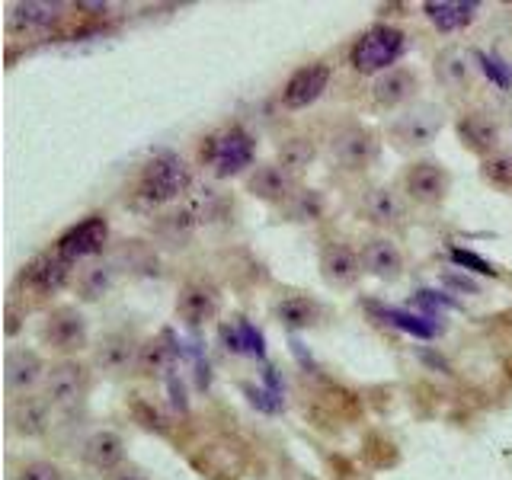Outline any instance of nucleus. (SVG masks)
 <instances>
[{
	"label": "nucleus",
	"instance_id": "1",
	"mask_svg": "<svg viewBox=\"0 0 512 480\" xmlns=\"http://www.w3.org/2000/svg\"><path fill=\"white\" fill-rule=\"evenodd\" d=\"M189 183H192L189 167L176 154L164 151V154H157L151 164L141 170L135 196H138L141 205L157 208V205H167L173 199H180L183 192L189 189Z\"/></svg>",
	"mask_w": 512,
	"mask_h": 480
},
{
	"label": "nucleus",
	"instance_id": "2",
	"mask_svg": "<svg viewBox=\"0 0 512 480\" xmlns=\"http://www.w3.org/2000/svg\"><path fill=\"white\" fill-rule=\"evenodd\" d=\"M404 52H407L404 32H400L397 26L381 23V26H372V29L362 32L359 42L352 45L349 61L359 74H384L404 58Z\"/></svg>",
	"mask_w": 512,
	"mask_h": 480
},
{
	"label": "nucleus",
	"instance_id": "3",
	"mask_svg": "<svg viewBox=\"0 0 512 480\" xmlns=\"http://www.w3.org/2000/svg\"><path fill=\"white\" fill-rule=\"evenodd\" d=\"M256 141L244 132V128H224V132L212 135L202 144V160L215 170V176H234L253 164Z\"/></svg>",
	"mask_w": 512,
	"mask_h": 480
},
{
	"label": "nucleus",
	"instance_id": "4",
	"mask_svg": "<svg viewBox=\"0 0 512 480\" xmlns=\"http://www.w3.org/2000/svg\"><path fill=\"white\" fill-rule=\"evenodd\" d=\"M90 384H93V375H90V368L84 362L64 359V362L48 368L45 397H48V404H52V407L71 410L77 404H84V397L90 394Z\"/></svg>",
	"mask_w": 512,
	"mask_h": 480
},
{
	"label": "nucleus",
	"instance_id": "5",
	"mask_svg": "<svg viewBox=\"0 0 512 480\" xmlns=\"http://www.w3.org/2000/svg\"><path fill=\"white\" fill-rule=\"evenodd\" d=\"M71 269L74 263L64 260V256L55 250V253H42L36 260H29L20 272V285L32 295H55L61 292L64 285L71 279Z\"/></svg>",
	"mask_w": 512,
	"mask_h": 480
},
{
	"label": "nucleus",
	"instance_id": "6",
	"mask_svg": "<svg viewBox=\"0 0 512 480\" xmlns=\"http://www.w3.org/2000/svg\"><path fill=\"white\" fill-rule=\"evenodd\" d=\"M221 311V292L218 285L208 279H192L176 295V314H180L189 327H202L208 320H215Z\"/></svg>",
	"mask_w": 512,
	"mask_h": 480
},
{
	"label": "nucleus",
	"instance_id": "7",
	"mask_svg": "<svg viewBox=\"0 0 512 480\" xmlns=\"http://www.w3.org/2000/svg\"><path fill=\"white\" fill-rule=\"evenodd\" d=\"M333 157L346 170H365L378 160V135L365 125H346L333 135Z\"/></svg>",
	"mask_w": 512,
	"mask_h": 480
},
{
	"label": "nucleus",
	"instance_id": "8",
	"mask_svg": "<svg viewBox=\"0 0 512 480\" xmlns=\"http://www.w3.org/2000/svg\"><path fill=\"white\" fill-rule=\"evenodd\" d=\"M42 340L55 352H80L87 346V320L77 308H55L42 324Z\"/></svg>",
	"mask_w": 512,
	"mask_h": 480
},
{
	"label": "nucleus",
	"instance_id": "9",
	"mask_svg": "<svg viewBox=\"0 0 512 480\" xmlns=\"http://www.w3.org/2000/svg\"><path fill=\"white\" fill-rule=\"evenodd\" d=\"M138 356H141V343L135 340V333L132 330H112L103 336L100 343H96L93 362L106 375H125L128 368H138Z\"/></svg>",
	"mask_w": 512,
	"mask_h": 480
},
{
	"label": "nucleus",
	"instance_id": "10",
	"mask_svg": "<svg viewBox=\"0 0 512 480\" xmlns=\"http://www.w3.org/2000/svg\"><path fill=\"white\" fill-rule=\"evenodd\" d=\"M330 64L324 61H314V64H304V68H298L292 77H288V84L282 90V103L288 109H308L311 103H317L320 96H324V90L330 87Z\"/></svg>",
	"mask_w": 512,
	"mask_h": 480
},
{
	"label": "nucleus",
	"instance_id": "11",
	"mask_svg": "<svg viewBox=\"0 0 512 480\" xmlns=\"http://www.w3.org/2000/svg\"><path fill=\"white\" fill-rule=\"evenodd\" d=\"M106 237H109V224L103 215H90L84 218L80 224H74L71 231H64L58 237V253L64 256V260H84V256H93V253H100L106 247Z\"/></svg>",
	"mask_w": 512,
	"mask_h": 480
},
{
	"label": "nucleus",
	"instance_id": "12",
	"mask_svg": "<svg viewBox=\"0 0 512 480\" xmlns=\"http://www.w3.org/2000/svg\"><path fill=\"white\" fill-rule=\"evenodd\" d=\"M407 196L420 205H436L445 199L448 186H452V176L439 164V160H420L407 170Z\"/></svg>",
	"mask_w": 512,
	"mask_h": 480
},
{
	"label": "nucleus",
	"instance_id": "13",
	"mask_svg": "<svg viewBox=\"0 0 512 480\" xmlns=\"http://www.w3.org/2000/svg\"><path fill=\"white\" fill-rule=\"evenodd\" d=\"M192 464L212 480H237V474L244 471V464H247V455L240 445L218 439L212 445H205L199 455H192Z\"/></svg>",
	"mask_w": 512,
	"mask_h": 480
},
{
	"label": "nucleus",
	"instance_id": "14",
	"mask_svg": "<svg viewBox=\"0 0 512 480\" xmlns=\"http://www.w3.org/2000/svg\"><path fill=\"white\" fill-rule=\"evenodd\" d=\"M362 269H365L362 256L349 244H343V240H330V244H324V250H320V272H324L327 285L333 288H349L362 276Z\"/></svg>",
	"mask_w": 512,
	"mask_h": 480
},
{
	"label": "nucleus",
	"instance_id": "15",
	"mask_svg": "<svg viewBox=\"0 0 512 480\" xmlns=\"http://www.w3.org/2000/svg\"><path fill=\"white\" fill-rule=\"evenodd\" d=\"M176 356H183V343L176 340L173 330H160L157 336L141 343V356H138V375L144 378H160L167 375Z\"/></svg>",
	"mask_w": 512,
	"mask_h": 480
},
{
	"label": "nucleus",
	"instance_id": "16",
	"mask_svg": "<svg viewBox=\"0 0 512 480\" xmlns=\"http://www.w3.org/2000/svg\"><path fill=\"white\" fill-rule=\"evenodd\" d=\"M442 128V109L439 106H413L407 116H400L391 125V135L404 144H429Z\"/></svg>",
	"mask_w": 512,
	"mask_h": 480
},
{
	"label": "nucleus",
	"instance_id": "17",
	"mask_svg": "<svg viewBox=\"0 0 512 480\" xmlns=\"http://www.w3.org/2000/svg\"><path fill=\"white\" fill-rule=\"evenodd\" d=\"M64 4H48V0H23L13 4L7 23L13 32H45L64 20Z\"/></svg>",
	"mask_w": 512,
	"mask_h": 480
},
{
	"label": "nucleus",
	"instance_id": "18",
	"mask_svg": "<svg viewBox=\"0 0 512 480\" xmlns=\"http://www.w3.org/2000/svg\"><path fill=\"white\" fill-rule=\"evenodd\" d=\"M7 391L16 397V394H29L42 378H48V368H45V359L39 352L32 349H13L7 356Z\"/></svg>",
	"mask_w": 512,
	"mask_h": 480
},
{
	"label": "nucleus",
	"instance_id": "19",
	"mask_svg": "<svg viewBox=\"0 0 512 480\" xmlns=\"http://www.w3.org/2000/svg\"><path fill=\"white\" fill-rule=\"evenodd\" d=\"M48 413H52V404L48 397H16L10 404V429L16 436H26V439H36L48 429Z\"/></svg>",
	"mask_w": 512,
	"mask_h": 480
},
{
	"label": "nucleus",
	"instance_id": "20",
	"mask_svg": "<svg viewBox=\"0 0 512 480\" xmlns=\"http://www.w3.org/2000/svg\"><path fill=\"white\" fill-rule=\"evenodd\" d=\"M362 266L365 272H372L375 279L394 282L400 272H404V253L388 237H372L362 247Z\"/></svg>",
	"mask_w": 512,
	"mask_h": 480
},
{
	"label": "nucleus",
	"instance_id": "21",
	"mask_svg": "<svg viewBox=\"0 0 512 480\" xmlns=\"http://www.w3.org/2000/svg\"><path fill=\"white\" fill-rule=\"evenodd\" d=\"M458 138L464 141V148L474 154H496L500 144V125H496L487 112H464L458 119Z\"/></svg>",
	"mask_w": 512,
	"mask_h": 480
},
{
	"label": "nucleus",
	"instance_id": "22",
	"mask_svg": "<svg viewBox=\"0 0 512 480\" xmlns=\"http://www.w3.org/2000/svg\"><path fill=\"white\" fill-rule=\"evenodd\" d=\"M292 173H288L282 164H260L250 176H247V189L253 192L256 199L263 202H282L292 196Z\"/></svg>",
	"mask_w": 512,
	"mask_h": 480
},
{
	"label": "nucleus",
	"instance_id": "23",
	"mask_svg": "<svg viewBox=\"0 0 512 480\" xmlns=\"http://www.w3.org/2000/svg\"><path fill=\"white\" fill-rule=\"evenodd\" d=\"M122 458H125V442H122L119 432H112V429L93 432L84 445V461L93 471H103V474L116 471L122 464Z\"/></svg>",
	"mask_w": 512,
	"mask_h": 480
},
{
	"label": "nucleus",
	"instance_id": "24",
	"mask_svg": "<svg viewBox=\"0 0 512 480\" xmlns=\"http://www.w3.org/2000/svg\"><path fill=\"white\" fill-rule=\"evenodd\" d=\"M413 90H416V77L404 68H391L372 84V100L384 109H391V106L407 103Z\"/></svg>",
	"mask_w": 512,
	"mask_h": 480
},
{
	"label": "nucleus",
	"instance_id": "25",
	"mask_svg": "<svg viewBox=\"0 0 512 480\" xmlns=\"http://www.w3.org/2000/svg\"><path fill=\"white\" fill-rule=\"evenodd\" d=\"M423 10L442 32H458L471 26L480 7L471 4V0H429V4H423Z\"/></svg>",
	"mask_w": 512,
	"mask_h": 480
},
{
	"label": "nucleus",
	"instance_id": "26",
	"mask_svg": "<svg viewBox=\"0 0 512 480\" xmlns=\"http://www.w3.org/2000/svg\"><path fill=\"white\" fill-rule=\"evenodd\" d=\"M362 208H365L368 221L381 224V228H397V224H404V199L388 186H378L368 192Z\"/></svg>",
	"mask_w": 512,
	"mask_h": 480
},
{
	"label": "nucleus",
	"instance_id": "27",
	"mask_svg": "<svg viewBox=\"0 0 512 480\" xmlns=\"http://www.w3.org/2000/svg\"><path fill=\"white\" fill-rule=\"evenodd\" d=\"M372 308H375V304H372ZM375 311H378V317L384 320V324L404 330V333L416 336V340H432V336L442 330V327H436V320L426 317V314H410L404 308H384V304H378Z\"/></svg>",
	"mask_w": 512,
	"mask_h": 480
},
{
	"label": "nucleus",
	"instance_id": "28",
	"mask_svg": "<svg viewBox=\"0 0 512 480\" xmlns=\"http://www.w3.org/2000/svg\"><path fill=\"white\" fill-rule=\"evenodd\" d=\"M276 317L288 330H304L320 317V304L308 295H288L276 304Z\"/></svg>",
	"mask_w": 512,
	"mask_h": 480
},
{
	"label": "nucleus",
	"instance_id": "29",
	"mask_svg": "<svg viewBox=\"0 0 512 480\" xmlns=\"http://www.w3.org/2000/svg\"><path fill=\"white\" fill-rule=\"evenodd\" d=\"M116 285V269L106 266V263H93L77 276V292L84 301H100L112 292Z\"/></svg>",
	"mask_w": 512,
	"mask_h": 480
},
{
	"label": "nucleus",
	"instance_id": "30",
	"mask_svg": "<svg viewBox=\"0 0 512 480\" xmlns=\"http://www.w3.org/2000/svg\"><path fill=\"white\" fill-rule=\"evenodd\" d=\"M314 157H317V148H314V141L308 135H292V138H285L279 144V164L288 173L304 170L308 164H314Z\"/></svg>",
	"mask_w": 512,
	"mask_h": 480
},
{
	"label": "nucleus",
	"instance_id": "31",
	"mask_svg": "<svg viewBox=\"0 0 512 480\" xmlns=\"http://www.w3.org/2000/svg\"><path fill=\"white\" fill-rule=\"evenodd\" d=\"M484 180L493 189H512V154L496 151L484 157Z\"/></svg>",
	"mask_w": 512,
	"mask_h": 480
},
{
	"label": "nucleus",
	"instance_id": "32",
	"mask_svg": "<svg viewBox=\"0 0 512 480\" xmlns=\"http://www.w3.org/2000/svg\"><path fill=\"white\" fill-rule=\"evenodd\" d=\"M452 263L455 266H461V269H468V272H474V276H487V279H496V269H493V263H487L484 256L480 253H474V250H461V247H455L452 253Z\"/></svg>",
	"mask_w": 512,
	"mask_h": 480
},
{
	"label": "nucleus",
	"instance_id": "33",
	"mask_svg": "<svg viewBox=\"0 0 512 480\" xmlns=\"http://www.w3.org/2000/svg\"><path fill=\"white\" fill-rule=\"evenodd\" d=\"M244 394L250 404L260 410V413H282L285 407V397L276 394V391H269V388H256V384H244Z\"/></svg>",
	"mask_w": 512,
	"mask_h": 480
},
{
	"label": "nucleus",
	"instance_id": "34",
	"mask_svg": "<svg viewBox=\"0 0 512 480\" xmlns=\"http://www.w3.org/2000/svg\"><path fill=\"white\" fill-rule=\"evenodd\" d=\"M477 61H480V71L487 74V80H493V84L500 87V90L512 87V68H509V64H503L496 55H484V52L477 55Z\"/></svg>",
	"mask_w": 512,
	"mask_h": 480
},
{
	"label": "nucleus",
	"instance_id": "35",
	"mask_svg": "<svg viewBox=\"0 0 512 480\" xmlns=\"http://www.w3.org/2000/svg\"><path fill=\"white\" fill-rule=\"evenodd\" d=\"M13 480H64V471L52 461H29L16 471Z\"/></svg>",
	"mask_w": 512,
	"mask_h": 480
},
{
	"label": "nucleus",
	"instance_id": "36",
	"mask_svg": "<svg viewBox=\"0 0 512 480\" xmlns=\"http://www.w3.org/2000/svg\"><path fill=\"white\" fill-rule=\"evenodd\" d=\"M132 413H135V420H138L144 429L167 432V420H164V413H160L157 407H151L148 400H132Z\"/></svg>",
	"mask_w": 512,
	"mask_h": 480
},
{
	"label": "nucleus",
	"instance_id": "37",
	"mask_svg": "<svg viewBox=\"0 0 512 480\" xmlns=\"http://www.w3.org/2000/svg\"><path fill=\"white\" fill-rule=\"evenodd\" d=\"M237 330H240V346H244L247 356L263 359L266 356V343H263V333L256 330L250 320H237Z\"/></svg>",
	"mask_w": 512,
	"mask_h": 480
},
{
	"label": "nucleus",
	"instance_id": "38",
	"mask_svg": "<svg viewBox=\"0 0 512 480\" xmlns=\"http://www.w3.org/2000/svg\"><path fill=\"white\" fill-rule=\"evenodd\" d=\"M320 212H324V202H320L317 192H314V189L301 192V196H298V205H295V215H298L301 221H314V218H320Z\"/></svg>",
	"mask_w": 512,
	"mask_h": 480
},
{
	"label": "nucleus",
	"instance_id": "39",
	"mask_svg": "<svg viewBox=\"0 0 512 480\" xmlns=\"http://www.w3.org/2000/svg\"><path fill=\"white\" fill-rule=\"evenodd\" d=\"M442 71L452 84H461V80H468V61L461 58V52H448L442 58Z\"/></svg>",
	"mask_w": 512,
	"mask_h": 480
},
{
	"label": "nucleus",
	"instance_id": "40",
	"mask_svg": "<svg viewBox=\"0 0 512 480\" xmlns=\"http://www.w3.org/2000/svg\"><path fill=\"white\" fill-rule=\"evenodd\" d=\"M221 340H224V349L234 352V356H240V352H244V346H240V330H237V320H234V324H221Z\"/></svg>",
	"mask_w": 512,
	"mask_h": 480
},
{
	"label": "nucleus",
	"instance_id": "41",
	"mask_svg": "<svg viewBox=\"0 0 512 480\" xmlns=\"http://www.w3.org/2000/svg\"><path fill=\"white\" fill-rule=\"evenodd\" d=\"M167 388H170V404L176 413H186L189 410V400H186V388L176 378H167Z\"/></svg>",
	"mask_w": 512,
	"mask_h": 480
},
{
	"label": "nucleus",
	"instance_id": "42",
	"mask_svg": "<svg viewBox=\"0 0 512 480\" xmlns=\"http://www.w3.org/2000/svg\"><path fill=\"white\" fill-rule=\"evenodd\" d=\"M192 352H196V381H199V388L205 391L208 384H212V368H208V362L202 359L199 349H192Z\"/></svg>",
	"mask_w": 512,
	"mask_h": 480
},
{
	"label": "nucleus",
	"instance_id": "43",
	"mask_svg": "<svg viewBox=\"0 0 512 480\" xmlns=\"http://www.w3.org/2000/svg\"><path fill=\"white\" fill-rule=\"evenodd\" d=\"M112 480H151V477L141 468H119L116 474H112Z\"/></svg>",
	"mask_w": 512,
	"mask_h": 480
},
{
	"label": "nucleus",
	"instance_id": "44",
	"mask_svg": "<svg viewBox=\"0 0 512 480\" xmlns=\"http://www.w3.org/2000/svg\"><path fill=\"white\" fill-rule=\"evenodd\" d=\"M16 330H20V317H16V308L10 304V308H7V333L13 336Z\"/></svg>",
	"mask_w": 512,
	"mask_h": 480
},
{
	"label": "nucleus",
	"instance_id": "45",
	"mask_svg": "<svg viewBox=\"0 0 512 480\" xmlns=\"http://www.w3.org/2000/svg\"><path fill=\"white\" fill-rule=\"evenodd\" d=\"M448 282H452L455 288H464V292H477V285H474V282H468L464 276H448Z\"/></svg>",
	"mask_w": 512,
	"mask_h": 480
}]
</instances>
